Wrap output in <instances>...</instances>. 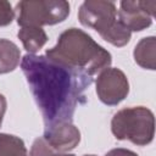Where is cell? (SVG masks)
<instances>
[{"label": "cell", "instance_id": "16", "mask_svg": "<svg viewBox=\"0 0 156 156\" xmlns=\"http://www.w3.org/2000/svg\"><path fill=\"white\" fill-rule=\"evenodd\" d=\"M105 156H139L136 152L128 150V149H123V147H117V149H112L110 150Z\"/></svg>", "mask_w": 156, "mask_h": 156}, {"label": "cell", "instance_id": "17", "mask_svg": "<svg viewBox=\"0 0 156 156\" xmlns=\"http://www.w3.org/2000/svg\"><path fill=\"white\" fill-rule=\"evenodd\" d=\"M6 107H7V101H6V98L0 94V127L2 124V119H4V116H5V112H6Z\"/></svg>", "mask_w": 156, "mask_h": 156}, {"label": "cell", "instance_id": "18", "mask_svg": "<svg viewBox=\"0 0 156 156\" xmlns=\"http://www.w3.org/2000/svg\"><path fill=\"white\" fill-rule=\"evenodd\" d=\"M84 156H96V155H84Z\"/></svg>", "mask_w": 156, "mask_h": 156}, {"label": "cell", "instance_id": "11", "mask_svg": "<svg viewBox=\"0 0 156 156\" xmlns=\"http://www.w3.org/2000/svg\"><path fill=\"white\" fill-rule=\"evenodd\" d=\"M20 60L18 46L9 39H0V73L12 72L20 65Z\"/></svg>", "mask_w": 156, "mask_h": 156}, {"label": "cell", "instance_id": "4", "mask_svg": "<svg viewBox=\"0 0 156 156\" xmlns=\"http://www.w3.org/2000/svg\"><path fill=\"white\" fill-rule=\"evenodd\" d=\"M15 15L18 26L41 28L63 22L69 15V4L65 0H24L17 2Z\"/></svg>", "mask_w": 156, "mask_h": 156}, {"label": "cell", "instance_id": "1", "mask_svg": "<svg viewBox=\"0 0 156 156\" xmlns=\"http://www.w3.org/2000/svg\"><path fill=\"white\" fill-rule=\"evenodd\" d=\"M21 68L45 127L72 122L77 106L85 102L84 90L93 83V78L57 63L45 55H24Z\"/></svg>", "mask_w": 156, "mask_h": 156}, {"label": "cell", "instance_id": "15", "mask_svg": "<svg viewBox=\"0 0 156 156\" xmlns=\"http://www.w3.org/2000/svg\"><path fill=\"white\" fill-rule=\"evenodd\" d=\"M15 17V10L6 0H0V27L7 26L12 22Z\"/></svg>", "mask_w": 156, "mask_h": 156}, {"label": "cell", "instance_id": "9", "mask_svg": "<svg viewBox=\"0 0 156 156\" xmlns=\"http://www.w3.org/2000/svg\"><path fill=\"white\" fill-rule=\"evenodd\" d=\"M134 61L145 69L156 68V38L145 37L139 40L133 51Z\"/></svg>", "mask_w": 156, "mask_h": 156}, {"label": "cell", "instance_id": "12", "mask_svg": "<svg viewBox=\"0 0 156 156\" xmlns=\"http://www.w3.org/2000/svg\"><path fill=\"white\" fill-rule=\"evenodd\" d=\"M0 156H27L24 141L16 135L0 133Z\"/></svg>", "mask_w": 156, "mask_h": 156}, {"label": "cell", "instance_id": "13", "mask_svg": "<svg viewBox=\"0 0 156 156\" xmlns=\"http://www.w3.org/2000/svg\"><path fill=\"white\" fill-rule=\"evenodd\" d=\"M130 37H132V32L129 29H127L118 20L106 33H104L101 35V38L104 40H106L107 43H110L117 48L127 45L130 40Z\"/></svg>", "mask_w": 156, "mask_h": 156}, {"label": "cell", "instance_id": "5", "mask_svg": "<svg viewBox=\"0 0 156 156\" xmlns=\"http://www.w3.org/2000/svg\"><path fill=\"white\" fill-rule=\"evenodd\" d=\"M78 20L84 27L93 28L101 37L117 22L116 4L104 0H87L79 6Z\"/></svg>", "mask_w": 156, "mask_h": 156}, {"label": "cell", "instance_id": "3", "mask_svg": "<svg viewBox=\"0 0 156 156\" xmlns=\"http://www.w3.org/2000/svg\"><path fill=\"white\" fill-rule=\"evenodd\" d=\"M111 132L118 140H129L140 146L149 145L155 135L154 113L145 106L122 108L112 117Z\"/></svg>", "mask_w": 156, "mask_h": 156}, {"label": "cell", "instance_id": "10", "mask_svg": "<svg viewBox=\"0 0 156 156\" xmlns=\"http://www.w3.org/2000/svg\"><path fill=\"white\" fill-rule=\"evenodd\" d=\"M23 48L28 54L35 55L48 41V35L43 28L39 27H21L17 33Z\"/></svg>", "mask_w": 156, "mask_h": 156}, {"label": "cell", "instance_id": "6", "mask_svg": "<svg viewBox=\"0 0 156 156\" xmlns=\"http://www.w3.org/2000/svg\"><path fill=\"white\" fill-rule=\"evenodd\" d=\"M96 94L101 102L108 106H116L123 101L129 93V82L123 71L115 67H107L98 74Z\"/></svg>", "mask_w": 156, "mask_h": 156}, {"label": "cell", "instance_id": "2", "mask_svg": "<svg viewBox=\"0 0 156 156\" xmlns=\"http://www.w3.org/2000/svg\"><path fill=\"white\" fill-rule=\"evenodd\" d=\"M45 56L91 78L110 67L112 62L111 54L79 28L62 32L56 45L48 49Z\"/></svg>", "mask_w": 156, "mask_h": 156}, {"label": "cell", "instance_id": "7", "mask_svg": "<svg viewBox=\"0 0 156 156\" xmlns=\"http://www.w3.org/2000/svg\"><path fill=\"white\" fill-rule=\"evenodd\" d=\"M155 9L156 1L124 0L119 2L117 20L130 32H140L151 26Z\"/></svg>", "mask_w": 156, "mask_h": 156}, {"label": "cell", "instance_id": "14", "mask_svg": "<svg viewBox=\"0 0 156 156\" xmlns=\"http://www.w3.org/2000/svg\"><path fill=\"white\" fill-rule=\"evenodd\" d=\"M29 156H76L74 154H67V152H58L55 149H52L44 138H38L34 140Z\"/></svg>", "mask_w": 156, "mask_h": 156}, {"label": "cell", "instance_id": "8", "mask_svg": "<svg viewBox=\"0 0 156 156\" xmlns=\"http://www.w3.org/2000/svg\"><path fill=\"white\" fill-rule=\"evenodd\" d=\"M45 141L58 152L73 150L80 141V132L72 122H61L45 127Z\"/></svg>", "mask_w": 156, "mask_h": 156}]
</instances>
